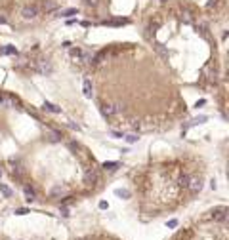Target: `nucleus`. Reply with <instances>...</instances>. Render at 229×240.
Masks as SVG:
<instances>
[{
  "label": "nucleus",
  "instance_id": "f257e3e1",
  "mask_svg": "<svg viewBox=\"0 0 229 240\" xmlns=\"http://www.w3.org/2000/svg\"><path fill=\"white\" fill-rule=\"evenodd\" d=\"M35 69L38 70L40 75H52V63L48 61V59H40V61H36L35 63Z\"/></svg>",
  "mask_w": 229,
  "mask_h": 240
},
{
  "label": "nucleus",
  "instance_id": "f03ea898",
  "mask_svg": "<svg viewBox=\"0 0 229 240\" xmlns=\"http://www.w3.org/2000/svg\"><path fill=\"white\" fill-rule=\"evenodd\" d=\"M99 179H101V175H99L98 170H88L86 175H84V183H86V185H98Z\"/></svg>",
  "mask_w": 229,
  "mask_h": 240
},
{
  "label": "nucleus",
  "instance_id": "7ed1b4c3",
  "mask_svg": "<svg viewBox=\"0 0 229 240\" xmlns=\"http://www.w3.org/2000/svg\"><path fill=\"white\" fill-rule=\"evenodd\" d=\"M153 48H155V52L160 55V59H162V61H168L170 54H168V50H166V46H164V44H160V42H153Z\"/></svg>",
  "mask_w": 229,
  "mask_h": 240
},
{
  "label": "nucleus",
  "instance_id": "20e7f679",
  "mask_svg": "<svg viewBox=\"0 0 229 240\" xmlns=\"http://www.w3.org/2000/svg\"><path fill=\"white\" fill-rule=\"evenodd\" d=\"M21 15L25 17V19H35L38 15V8L36 6H25V8H23V12H21Z\"/></svg>",
  "mask_w": 229,
  "mask_h": 240
},
{
  "label": "nucleus",
  "instance_id": "39448f33",
  "mask_svg": "<svg viewBox=\"0 0 229 240\" xmlns=\"http://www.w3.org/2000/svg\"><path fill=\"white\" fill-rule=\"evenodd\" d=\"M82 93H84V97L92 99V95H94V91H92V80L90 78H84L82 82Z\"/></svg>",
  "mask_w": 229,
  "mask_h": 240
},
{
  "label": "nucleus",
  "instance_id": "423d86ee",
  "mask_svg": "<svg viewBox=\"0 0 229 240\" xmlns=\"http://www.w3.org/2000/svg\"><path fill=\"white\" fill-rule=\"evenodd\" d=\"M212 217H214L216 221H225V217H227V208H218V210H214V211H212Z\"/></svg>",
  "mask_w": 229,
  "mask_h": 240
},
{
  "label": "nucleus",
  "instance_id": "0eeeda50",
  "mask_svg": "<svg viewBox=\"0 0 229 240\" xmlns=\"http://www.w3.org/2000/svg\"><path fill=\"white\" fill-rule=\"evenodd\" d=\"M187 189H191V193H199V190L202 189V181L200 179H189Z\"/></svg>",
  "mask_w": 229,
  "mask_h": 240
},
{
  "label": "nucleus",
  "instance_id": "6e6552de",
  "mask_svg": "<svg viewBox=\"0 0 229 240\" xmlns=\"http://www.w3.org/2000/svg\"><path fill=\"white\" fill-rule=\"evenodd\" d=\"M44 111L54 112V114H59V112H61V109H59V107H56V105H54V103H50V101H44Z\"/></svg>",
  "mask_w": 229,
  "mask_h": 240
},
{
  "label": "nucleus",
  "instance_id": "1a4fd4ad",
  "mask_svg": "<svg viewBox=\"0 0 229 240\" xmlns=\"http://www.w3.org/2000/svg\"><path fill=\"white\" fill-rule=\"evenodd\" d=\"M35 198H36V193H35V189H31V187H25V200H27V202H35Z\"/></svg>",
  "mask_w": 229,
  "mask_h": 240
},
{
  "label": "nucleus",
  "instance_id": "9d476101",
  "mask_svg": "<svg viewBox=\"0 0 229 240\" xmlns=\"http://www.w3.org/2000/svg\"><path fill=\"white\" fill-rule=\"evenodd\" d=\"M101 114H103L105 118L113 116V114H114V109H113V105H101Z\"/></svg>",
  "mask_w": 229,
  "mask_h": 240
},
{
  "label": "nucleus",
  "instance_id": "9b49d317",
  "mask_svg": "<svg viewBox=\"0 0 229 240\" xmlns=\"http://www.w3.org/2000/svg\"><path fill=\"white\" fill-rule=\"evenodd\" d=\"M0 193H2L6 198H12L13 196V193H12V189L8 187V185H4V183H0Z\"/></svg>",
  "mask_w": 229,
  "mask_h": 240
},
{
  "label": "nucleus",
  "instance_id": "f8f14e48",
  "mask_svg": "<svg viewBox=\"0 0 229 240\" xmlns=\"http://www.w3.org/2000/svg\"><path fill=\"white\" fill-rule=\"evenodd\" d=\"M114 195L120 196V198H124V200H128L130 198V190L128 189H114Z\"/></svg>",
  "mask_w": 229,
  "mask_h": 240
},
{
  "label": "nucleus",
  "instance_id": "ddd939ff",
  "mask_svg": "<svg viewBox=\"0 0 229 240\" xmlns=\"http://www.w3.org/2000/svg\"><path fill=\"white\" fill-rule=\"evenodd\" d=\"M103 168L109 172H114L117 168H120V162H103Z\"/></svg>",
  "mask_w": 229,
  "mask_h": 240
},
{
  "label": "nucleus",
  "instance_id": "4468645a",
  "mask_svg": "<svg viewBox=\"0 0 229 240\" xmlns=\"http://www.w3.org/2000/svg\"><path fill=\"white\" fill-rule=\"evenodd\" d=\"M0 54H2V55H17V50H15L13 46H8V48H2Z\"/></svg>",
  "mask_w": 229,
  "mask_h": 240
},
{
  "label": "nucleus",
  "instance_id": "2eb2a0df",
  "mask_svg": "<svg viewBox=\"0 0 229 240\" xmlns=\"http://www.w3.org/2000/svg\"><path fill=\"white\" fill-rule=\"evenodd\" d=\"M75 13H78L77 8H69V10H61V12H59L61 17H69V15H75Z\"/></svg>",
  "mask_w": 229,
  "mask_h": 240
},
{
  "label": "nucleus",
  "instance_id": "dca6fc26",
  "mask_svg": "<svg viewBox=\"0 0 229 240\" xmlns=\"http://www.w3.org/2000/svg\"><path fill=\"white\" fill-rule=\"evenodd\" d=\"M189 179H191L189 175H181V177L178 179V185H179V187H183V189H187V185H189Z\"/></svg>",
  "mask_w": 229,
  "mask_h": 240
},
{
  "label": "nucleus",
  "instance_id": "f3484780",
  "mask_svg": "<svg viewBox=\"0 0 229 240\" xmlns=\"http://www.w3.org/2000/svg\"><path fill=\"white\" fill-rule=\"evenodd\" d=\"M63 193H65V187H61V185H56L52 189V196H57V195H63Z\"/></svg>",
  "mask_w": 229,
  "mask_h": 240
},
{
  "label": "nucleus",
  "instance_id": "a211bd4d",
  "mask_svg": "<svg viewBox=\"0 0 229 240\" xmlns=\"http://www.w3.org/2000/svg\"><path fill=\"white\" fill-rule=\"evenodd\" d=\"M50 135H52V141H59L63 135H61V132H57V130H50Z\"/></svg>",
  "mask_w": 229,
  "mask_h": 240
},
{
  "label": "nucleus",
  "instance_id": "6ab92c4d",
  "mask_svg": "<svg viewBox=\"0 0 229 240\" xmlns=\"http://www.w3.org/2000/svg\"><path fill=\"white\" fill-rule=\"evenodd\" d=\"M128 23V19H113V21H109L107 25H126Z\"/></svg>",
  "mask_w": 229,
  "mask_h": 240
},
{
  "label": "nucleus",
  "instance_id": "aec40b11",
  "mask_svg": "<svg viewBox=\"0 0 229 240\" xmlns=\"http://www.w3.org/2000/svg\"><path fill=\"white\" fill-rule=\"evenodd\" d=\"M59 211H61L63 217H71V211H69V208H67V206H61V208H59Z\"/></svg>",
  "mask_w": 229,
  "mask_h": 240
},
{
  "label": "nucleus",
  "instance_id": "412c9836",
  "mask_svg": "<svg viewBox=\"0 0 229 240\" xmlns=\"http://www.w3.org/2000/svg\"><path fill=\"white\" fill-rule=\"evenodd\" d=\"M197 31H199L204 38H208V33H206V27H204V25H199V27H197Z\"/></svg>",
  "mask_w": 229,
  "mask_h": 240
},
{
  "label": "nucleus",
  "instance_id": "4be33fe9",
  "mask_svg": "<svg viewBox=\"0 0 229 240\" xmlns=\"http://www.w3.org/2000/svg\"><path fill=\"white\" fill-rule=\"evenodd\" d=\"M137 139H140V137H137V135H134V133H130V135H126V141H128V143H136Z\"/></svg>",
  "mask_w": 229,
  "mask_h": 240
},
{
  "label": "nucleus",
  "instance_id": "5701e85b",
  "mask_svg": "<svg viewBox=\"0 0 229 240\" xmlns=\"http://www.w3.org/2000/svg\"><path fill=\"white\" fill-rule=\"evenodd\" d=\"M166 227H168V229H174V227H178V219H170V221H166Z\"/></svg>",
  "mask_w": 229,
  "mask_h": 240
},
{
  "label": "nucleus",
  "instance_id": "b1692460",
  "mask_svg": "<svg viewBox=\"0 0 229 240\" xmlns=\"http://www.w3.org/2000/svg\"><path fill=\"white\" fill-rule=\"evenodd\" d=\"M25 213H29L27 208H17V210H15V215H25Z\"/></svg>",
  "mask_w": 229,
  "mask_h": 240
},
{
  "label": "nucleus",
  "instance_id": "393cba45",
  "mask_svg": "<svg viewBox=\"0 0 229 240\" xmlns=\"http://www.w3.org/2000/svg\"><path fill=\"white\" fill-rule=\"evenodd\" d=\"M69 149H71V151H78V143L71 141V143H69Z\"/></svg>",
  "mask_w": 229,
  "mask_h": 240
},
{
  "label": "nucleus",
  "instance_id": "a878e982",
  "mask_svg": "<svg viewBox=\"0 0 229 240\" xmlns=\"http://www.w3.org/2000/svg\"><path fill=\"white\" fill-rule=\"evenodd\" d=\"M183 19H185V23H191V13L189 12H183Z\"/></svg>",
  "mask_w": 229,
  "mask_h": 240
},
{
  "label": "nucleus",
  "instance_id": "bb28decb",
  "mask_svg": "<svg viewBox=\"0 0 229 240\" xmlns=\"http://www.w3.org/2000/svg\"><path fill=\"white\" fill-rule=\"evenodd\" d=\"M86 4H88V6H98L99 0H86Z\"/></svg>",
  "mask_w": 229,
  "mask_h": 240
},
{
  "label": "nucleus",
  "instance_id": "cd10ccee",
  "mask_svg": "<svg viewBox=\"0 0 229 240\" xmlns=\"http://www.w3.org/2000/svg\"><path fill=\"white\" fill-rule=\"evenodd\" d=\"M99 208H101V210H107V208H109V204H107L105 200H101V202H99Z\"/></svg>",
  "mask_w": 229,
  "mask_h": 240
},
{
  "label": "nucleus",
  "instance_id": "c85d7f7f",
  "mask_svg": "<svg viewBox=\"0 0 229 240\" xmlns=\"http://www.w3.org/2000/svg\"><path fill=\"white\" fill-rule=\"evenodd\" d=\"M44 8H46V10H52V8H54V2H44Z\"/></svg>",
  "mask_w": 229,
  "mask_h": 240
},
{
  "label": "nucleus",
  "instance_id": "c756f323",
  "mask_svg": "<svg viewBox=\"0 0 229 240\" xmlns=\"http://www.w3.org/2000/svg\"><path fill=\"white\" fill-rule=\"evenodd\" d=\"M204 103H206V101H204V99H200V101H197V105H195V107H202Z\"/></svg>",
  "mask_w": 229,
  "mask_h": 240
},
{
  "label": "nucleus",
  "instance_id": "7c9ffc66",
  "mask_svg": "<svg viewBox=\"0 0 229 240\" xmlns=\"http://www.w3.org/2000/svg\"><path fill=\"white\" fill-rule=\"evenodd\" d=\"M214 4H216V0H208V2H206V6H208V8H210V6H214Z\"/></svg>",
  "mask_w": 229,
  "mask_h": 240
},
{
  "label": "nucleus",
  "instance_id": "2f4dec72",
  "mask_svg": "<svg viewBox=\"0 0 229 240\" xmlns=\"http://www.w3.org/2000/svg\"><path fill=\"white\" fill-rule=\"evenodd\" d=\"M0 23H2V25H4V23H8V21H6V17H2V15H0Z\"/></svg>",
  "mask_w": 229,
  "mask_h": 240
},
{
  "label": "nucleus",
  "instance_id": "473e14b6",
  "mask_svg": "<svg viewBox=\"0 0 229 240\" xmlns=\"http://www.w3.org/2000/svg\"><path fill=\"white\" fill-rule=\"evenodd\" d=\"M0 177H2V172H0Z\"/></svg>",
  "mask_w": 229,
  "mask_h": 240
},
{
  "label": "nucleus",
  "instance_id": "72a5a7b5",
  "mask_svg": "<svg viewBox=\"0 0 229 240\" xmlns=\"http://www.w3.org/2000/svg\"><path fill=\"white\" fill-rule=\"evenodd\" d=\"M82 240H88V238H82Z\"/></svg>",
  "mask_w": 229,
  "mask_h": 240
}]
</instances>
